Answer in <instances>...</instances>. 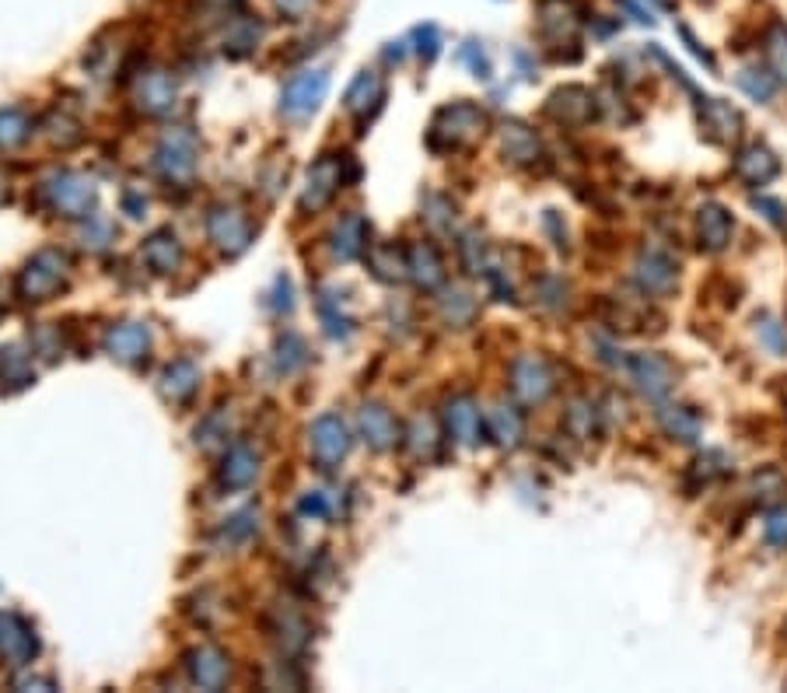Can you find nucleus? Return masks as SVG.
<instances>
[{"label": "nucleus", "mask_w": 787, "mask_h": 693, "mask_svg": "<svg viewBox=\"0 0 787 693\" xmlns=\"http://www.w3.org/2000/svg\"><path fill=\"white\" fill-rule=\"evenodd\" d=\"M735 176L746 186L759 189V186H767L780 176V158L770 151L767 144H746L735 155Z\"/></svg>", "instance_id": "11"}, {"label": "nucleus", "mask_w": 787, "mask_h": 693, "mask_svg": "<svg viewBox=\"0 0 787 693\" xmlns=\"http://www.w3.org/2000/svg\"><path fill=\"white\" fill-rule=\"evenodd\" d=\"M197 382H200V371L193 361H172L165 368V378H161V392L172 399V403H182V399H189L197 392Z\"/></svg>", "instance_id": "23"}, {"label": "nucleus", "mask_w": 787, "mask_h": 693, "mask_svg": "<svg viewBox=\"0 0 787 693\" xmlns=\"http://www.w3.org/2000/svg\"><path fill=\"white\" fill-rule=\"evenodd\" d=\"M620 4L627 8V14H630V18L644 21V25H651V21H654V18H651V8H641V4H637V0H620Z\"/></svg>", "instance_id": "41"}, {"label": "nucleus", "mask_w": 787, "mask_h": 693, "mask_svg": "<svg viewBox=\"0 0 787 693\" xmlns=\"http://www.w3.org/2000/svg\"><path fill=\"white\" fill-rule=\"evenodd\" d=\"M658 424L675 441H696L700 438V417L690 407H665L658 410Z\"/></svg>", "instance_id": "27"}, {"label": "nucleus", "mask_w": 787, "mask_h": 693, "mask_svg": "<svg viewBox=\"0 0 787 693\" xmlns=\"http://www.w3.org/2000/svg\"><path fill=\"white\" fill-rule=\"evenodd\" d=\"M144 98H147V109H151V113L168 109L172 98H176L172 81H168L165 74H151V77H147V84H144Z\"/></svg>", "instance_id": "35"}, {"label": "nucleus", "mask_w": 787, "mask_h": 693, "mask_svg": "<svg viewBox=\"0 0 787 693\" xmlns=\"http://www.w3.org/2000/svg\"><path fill=\"white\" fill-rule=\"evenodd\" d=\"M444 420H449V434L459 441V445H476L480 441V410L470 396H455L449 410H444Z\"/></svg>", "instance_id": "17"}, {"label": "nucleus", "mask_w": 787, "mask_h": 693, "mask_svg": "<svg viewBox=\"0 0 787 693\" xmlns=\"http://www.w3.org/2000/svg\"><path fill=\"white\" fill-rule=\"evenodd\" d=\"M512 392L522 399V403H528V407L543 403V399L553 392V371H549V365L543 361V357H536V354L515 357V365H512Z\"/></svg>", "instance_id": "4"}, {"label": "nucleus", "mask_w": 787, "mask_h": 693, "mask_svg": "<svg viewBox=\"0 0 787 693\" xmlns=\"http://www.w3.org/2000/svg\"><path fill=\"white\" fill-rule=\"evenodd\" d=\"M763 533H767V543L777 546V550H787V508H774L763 522Z\"/></svg>", "instance_id": "39"}, {"label": "nucleus", "mask_w": 787, "mask_h": 693, "mask_svg": "<svg viewBox=\"0 0 787 693\" xmlns=\"http://www.w3.org/2000/svg\"><path fill=\"white\" fill-rule=\"evenodd\" d=\"M326 88H329V77L323 71H315V74H297L287 88H284V102H281V109L284 116L291 119H302L308 113L318 109V102L326 98Z\"/></svg>", "instance_id": "8"}, {"label": "nucleus", "mask_w": 787, "mask_h": 693, "mask_svg": "<svg viewBox=\"0 0 787 693\" xmlns=\"http://www.w3.org/2000/svg\"><path fill=\"white\" fill-rule=\"evenodd\" d=\"M144 260L155 273H172L182 263V245H179V239L172 235V231L161 228L144 242Z\"/></svg>", "instance_id": "20"}, {"label": "nucleus", "mask_w": 787, "mask_h": 693, "mask_svg": "<svg viewBox=\"0 0 787 693\" xmlns=\"http://www.w3.org/2000/svg\"><path fill=\"white\" fill-rule=\"evenodd\" d=\"M256 39H260L256 21H239L235 32L228 35V46H231V53H235V56H242V53H249L252 46H256Z\"/></svg>", "instance_id": "38"}, {"label": "nucleus", "mask_w": 787, "mask_h": 693, "mask_svg": "<svg viewBox=\"0 0 787 693\" xmlns=\"http://www.w3.org/2000/svg\"><path fill=\"white\" fill-rule=\"evenodd\" d=\"M207 228H210V239H214L228 252H242L249 245V235H252L249 221L239 214V210H228V207L214 210L210 221H207Z\"/></svg>", "instance_id": "15"}, {"label": "nucleus", "mask_w": 787, "mask_h": 693, "mask_svg": "<svg viewBox=\"0 0 787 693\" xmlns=\"http://www.w3.org/2000/svg\"><path fill=\"white\" fill-rule=\"evenodd\" d=\"M483 130H486V113L476 109V105H470V102H455V105H449V109L438 113L428 140L438 144L444 137V144L438 147V151H455V147L480 140Z\"/></svg>", "instance_id": "1"}, {"label": "nucleus", "mask_w": 787, "mask_h": 693, "mask_svg": "<svg viewBox=\"0 0 787 693\" xmlns=\"http://www.w3.org/2000/svg\"><path fill=\"white\" fill-rule=\"evenodd\" d=\"M371 270L381 281H399L402 273H407V260L399 256L396 245H378L371 249Z\"/></svg>", "instance_id": "33"}, {"label": "nucleus", "mask_w": 787, "mask_h": 693, "mask_svg": "<svg viewBox=\"0 0 787 693\" xmlns=\"http://www.w3.org/2000/svg\"><path fill=\"white\" fill-rule=\"evenodd\" d=\"M193 155H197V144L189 134H168L165 144L158 147V165L165 168L172 179H186L193 172Z\"/></svg>", "instance_id": "16"}, {"label": "nucleus", "mask_w": 787, "mask_h": 693, "mask_svg": "<svg viewBox=\"0 0 787 693\" xmlns=\"http://www.w3.org/2000/svg\"><path fill=\"white\" fill-rule=\"evenodd\" d=\"M281 8H284V11H302L305 0H281Z\"/></svg>", "instance_id": "42"}, {"label": "nucleus", "mask_w": 787, "mask_h": 693, "mask_svg": "<svg viewBox=\"0 0 787 693\" xmlns=\"http://www.w3.org/2000/svg\"><path fill=\"white\" fill-rule=\"evenodd\" d=\"M501 144H504V155L518 165H532L539 158V137L522 123H507L501 130Z\"/></svg>", "instance_id": "22"}, {"label": "nucleus", "mask_w": 787, "mask_h": 693, "mask_svg": "<svg viewBox=\"0 0 787 693\" xmlns=\"http://www.w3.org/2000/svg\"><path fill=\"white\" fill-rule=\"evenodd\" d=\"M39 651L35 630L21 620L18 613H4L0 617V655H4L11 665H29Z\"/></svg>", "instance_id": "12"}, {"label": "nucleus", "mask_w": 787, "mask_h": 693, "mask_svg": "<svg viewBox=\"0 0 787 693\" xmlns=\"http://www.w3.org/2000/svg\"><path fill=\"white\" fill-rule=\"evenodd\" d=\"M407 270L413 273V281L420 287H438L444 281V263L438 256V249L431 242H417L407 249Z\"/></svg>", "instance_id": "18"}, {"label": "nucleus", "mask_w": 787, "mask_h": 693, "mask_svg": "<svg viewBox=\"0 0 787 693\" xmlns=\"http://www.w3.org/2000/svg\"><path fill=\"white\" fill-rule=\"evenodd\" d=\"M360 434H365V441L371 449H389L396 445V417L386 410V407H365L360 410Z\"/></svg>", "instance_id": "21"}, {"label": "nucleus", "mask_w": 787, "mask_h": 693, "mask_svg": "<svg viewBox=\"0 0 787 693\" xmlns=\"http://www.w3.org/2000/svg\"><path fill=\"white\" fill-rule=\"evenodd\" d=\"M756 333H759V340L767 344L770 354H787V326H780L774 319H759Z\"/></svg>", "instance_id": "37"}, {"label": "nucleus", "mask_w": 787, "mask_h": 693, "mask_svg": "<svg viewBox=\"0 0 787 693\" xmlns=\"http://www.w3.org/2000/svg\"><path fill=\"white\" fill-rule=\"evenodd\" d=\"M147 329L144 326H137V323H126V326H116L113 333H109V350H113V357H119V361H140V357L147 354Z\"/></svg>", "instance_id": "24"}, {"label": "nucleus", "mask_w": 787, "mask_h": 693, "mask_svg": "<svg viewBox=\"0 0 787 693\" xmlns=\"http://www.w3.org/2000/svg\"><path fill=\"white\" fill-rule=\"evenodd\" d=\"M0 308H4V298H0Z\"/></svg>", "instance_id": "43"}, {"label": "nucleus", "mask_w": 787, "mask_h": 693, "mask_svg": "<svg viewBox=\"0 0 787 693\" xmlns=\"http://www.w3.org/2000/svg\"><path fill=\"white\" fill-rule=\"evenodd\" d=\"M63 277H67V256L56 249H42L18 273V294L25 302H46L63 287Z\"/></svg>", "instance_id": "2"}, {"label": "nucleus", "mask_w": 787, "mask_h": 693, "mask_svg": "<svg viewBox=\"0 0 787 693\" xmlns=\"http://www.w3.org/2000/svg\"><path fill=\"white\" fill-rule=\"evenodd\" d=\"M186 665L189 672H193V680L200 686H221L228 680V655L218 648H197V651H189L186 655Z\"/></svg>", "instance_id": "19"}, {"label": "nucleus", "mask_w": 787, "mask_h": 693, "mask_svg": "<svg viewBox=\"0 0 787 693\" xmlns=\"http://www.w3.org/2000/svg\"><path fill=\"white\" fill-rule=\"evenodd\" d=\"M763 53H767V67L777 81H787V25L770 21L767 35H763Z\"/></svg>", "instance_id": "29"}, {"label": "nucleus", "mask_w": 787, "mask_h": 693, "mask_svg": "<svg viewBox=\"0 0 787 693\" xmlns=\"http://www.w3.org/2000/svg\"><path fill=\"white\" fill-rule=\"evenodd\" d=\"M32 123L21 109H0V147H18L29 140Z\"/></svg>", "instance_id": "32"}, {"label": "nucleus", "mask_w": 787, "mask_h": 693, "mask_svg": "<svg viewBox=\"0 0 787 693\" xmlns=\"http://www.w3.org/2000/svg\"><path fill=\"white\" fill-rule=\"evenodd\" d=\"M567 428L574 438H591L595 428H599V413H595L591 403H574L570 413H567Z\"/></svg>", "instance_id": "36"}, {"label": "nucleus", "mask_w": 787, "mask_h": 693, "mask_svg": "<svg viewBox=\"0 0 787 693\" xmlns=\"http://www.w3.org/2000/svg\"><path fill=\"white\" fill-rule=\"evenodd\" d=\"M381 95H386V88H381V77L375 71H365L354 84H350V92H347V109L350 113H368V105L375 109V105L381 102Z\"/></svg>", "instance_id": "30"}, {"label": "nucleus", "mask_w": 787, "mask_h": 693, "mask_svg": "<svg viewBox=\"0 0 787 693\" xmlns=\"http://www.w3.org/2000/svg\"><path fill=\"white\" fill-rule=\"evenodd\" d=\"M725 473H728V455H725V452H704V455H696V459L690 462L686 487H690V491H700V487H707L711 480L725 476Z\"/></svg>", "instance_id": "28"}, {"label": "nucleus", "mask_w": 787, "mask_h": 693, "mask_svg": "<svg viewBox=\"0 0 787 693\" xmlns=\"http://www.w3.org/2000/svg\"><path fill=\"white\" fill-rule=\"evenodd\" d=\"M333 239H336V242H333L336 256H339V260H354V256H360V252H365V245H368V224L360 221L357 214H350V218L339 221V228H336Z\"/></svg>", "instance_id": "26"}, {"label": "nucleus", "mask_w": 787, "mask_h": 693, "mask_svg": "<svg viewBox=\"0 0 787 693\" xmlns=\"http://www.w3.org/2000/svg\"><path fill=\"white\" fill-rule=\"evenodd\" d=\"M546 113L564 126H585V123L595 119L599 105H595V95L588 88H581V84H567V88L549 95Z\"/></svg>", "instance_id": "6"}, {"label": "nucleus", "mask_w": 787, "mask_h": 693, "mask_svg": "<svg viewBox=\"0 0 787 693\" xmlns=\"http://www.w3.org/2000/svg\"><path fill=\"white\" fill-rule=\"evenodd\" d=\"M700 130L711 144H732L742 134V116L725 98H700Z\"/></svg>", "instance_id": "9"}, {"label": "nucleus", "mask_w": 787, "mask_h": 693, "mask_svg": "<svg viewBox=\"0 0 787 693\" xmlns=\"http://www.w3.org/2000/svg\"><path fill=\"white\" fill-rule=\"evenodd\" d=\"M732 231H735V221H732V210L725 203H704L696 210V235H700V249L704 252L728 249Z\"/></svg>", "instance_id": "13"}, {"label": "nucleus", "mask_w": 787, "mask_h": 693, "mask_svg": "<svg viewBox=\"0 0 787 693\" xmlns=\"http://www.w3.org/2000/svg\"><path fill=\"white\" fill-rule=\"evenodd\" d=\"M738 88L746 92L753 102H770L774 98V92H777V77L770 74V71H742L738 74Z\"/></svg>", "instance_id": "34"}, {"label": "nucleus", "mask_w": 787, "mask_h": 693, "mask_svg": "<svg viewBox=\"0 0 787 693\" xmlns=\"http://www.w3.org/2000/svg\"><path fill=\"white\" fill-rule=\"evenodd\" d=\"M260 473V459L252 455L245 445H235L228 455H224V470H221V480L228 487H249L252 480Z\"/></svg>", "instance_id": "25"}, {"label": "nucleus", "mask_w": 787, "mask_h": 693, "mask_svg": "<svg viewBox=\"0 0 787 693\" xmlns=\"http://www.w3.org/2000/svg\"><path fill=\"white\" fill-rule=\"evenodd\" d=\"M347 452H350V431H347L344 420H339L336 413L318 417L312 424V455H315L318 466L329 470Z\"/></svg>", "instance_id": "5"}, {"label": "nucleus", "mask_w": 787, "mask_h": 693, "mask_svg": "<svg viewBox=\"0 0 787 693\" xmlns=\"http://www.w3.org/2000/svg\"><path fill=\"white\" fill-rule=\"evenodd\" d=\"M753 207H756L759 214L767 218L770 224H777V228H787V207H784L780 200H770V197H756V200H753Z\"/></svg>", "instance_id": "40"}, {"label": "nucleus", "mask_w": 787, "mask_h": 693, "mask_svg": "<svg viewBox=\"0 0 787 693\" xmlns=\"http://www.w3.org/2000/svg\"><path fill=\"white\" fill-rule=\"evenodd\" d=\"M344 186V158L333 161V158H323L315 168H312V176H308V189H305V200L302 207H326L333 200L336 189Z\"/></svg>", "instance_id": "14"}, {"label": "nucleus", "mask_w": 787, "mask_h": 693, "mask_svg": "<svg viewBox=\"0 0 787 693\" xmlns=\"http://www.w3.org/2000/svg\"><path fill=\"white\" fill-rule=\"evenodd\" d=\"M491 438L497 441V445H518V438H522V417L515 407H494L491 410Z\"/></svg>", "instance_id": "31"}, {"label": "nucleus", "mask_w": 787, "mask_h": 693, "mask_svg": "<svg viewBox=\"0 0 787 693\" xmlns=\"http://www.w3.org/2000/svg\"><path fill=\"white\" fill-rule=\"evenodd\" d=\"M46 193L53 200L56 210H63L67 218H81V214H88L92 203H95V186L84 179V176H74V172H63L56 176L50 186H46Z\"/></svg>", "instance_id": "10"}, {"label": "nucleus", "mask_w": 787, "mask_h": 693, "mask_svg": "<svg viewBox=\"0 0 787 693\" xmlns=\"http://www.w3.org/2000/svg\"><path fill=\"white\" fill-rule=\"evenodd\" d=\"M633 277H637V284H641L644 294H669L679 281V263L669 256L665 249H644L641 260H637Z\"/></svg>", "instance_id": "7"}, {"label": "nucleus", "mask_w": 787, "mask_h": 693, "mask_svg": "<svg viewBox=\"0 0 787 693\" xmlns=\"http://www.w3.org/2000/svg\"><path fill=\"white\" fill-rule=\"evenodd\" d=\"M627 368L633 375L637 389H641L651 399V403H662V399L675 386V368H672L669 357H662V354H651V350L648 354H633L630 361H627Z\"/></svg>", "instance_id": "3"}]
</instances>
